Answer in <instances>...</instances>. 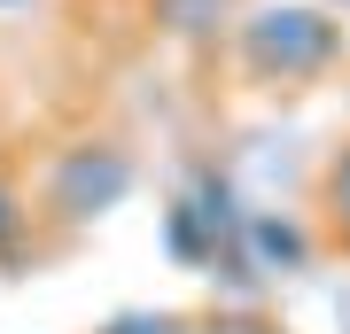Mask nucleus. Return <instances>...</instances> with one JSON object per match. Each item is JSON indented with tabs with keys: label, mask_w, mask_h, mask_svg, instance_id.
Listing matches in <instances>:
<instances>
[{
	"label": "nucleus",
	"mask_w": 350,
	"mask_h": 334,
	"mask_svg": "<svg viewBox=\"0 0 350 334\" xmlns=\"http://www.w3.org/2000/svg\"><path fill=\"white\" fill-rule=\"evenodd\" d=\"M133 179L140 171H133V156L117 140H70L55 156V171H47V210L63 225H94V218H109L133 195Z\"/></svg>",
	"instance_id": "nucleus-3"
},
{
	"label": "nucleus",
	"mask_w": 350,
	"mask_h": 334,
	"mask_svg": "<svg viewBox=\"0 0 350 334\" xmlns=\"http://www.w3.org/2000/svg\"><path fill=\"white\" fill-rule=\"evenodd\" d=\"M342 249H350V225H342Z\"/></svg>",
	"instance_id": "nucleus-12"
},
{
	"label": "nucleus",
	"mask_w": 350,
	"mask_h": 334,
	"mask_svg": "<svg viewBox=\"0 0 350 334\" xmlns=\"http://www.w3.org/2000/svg\"><path fill=\"white\" fill-rule=\"evenodd\" d=\"M195 334H273V326H265L257 311H218V319H202Z\"/></svg>",
	"instance_id": "nucleus-9"
},
{
	"label": "nucleus",
	"mask_w": 350,
	"mask_h": 334,
	"mask_svg": "<svg viewBox=\"0 0 350 334\" xmlns=\"http://www.w3.org/2000/svg\"><path fill=\"white\" fill-rule=\"evenodd\" d=\"M234 55L257 86H304V78L335 70L342 55V24L312 0H265L234 24Z\"/></svg>",
	"instance_id": "nucleus-2"
},
{
	"label": "nucleus",
	"mask_w": 350,
	"mask_h": 334,
	"mask_svg": "<svg viewBox=\"0 0 350 334\" xmlns=\"http://www.w3.org/2000/svg\"><path fill=\"white\" fill-rule=\"evenodd\" d=\"M16 241H24V202H16V186L0 179V264L16 257Z\"/></svg>",
	"instance_id": "nucleus-8"
},
{
	"label": "nucleus",
	"mask_w": 350,
	"mask_h": 334,
	"mask_svg": "<svg viewBox=\"0 0 350 334\" xmlns=\"http://www.w3.org/2000/svg\"><path fill=\"white\" fill-rule=\"evenodd\" d=\"M327 210H335V225H350V140L335 148V163H327Z\"/></svg>",
	"instance_id": "nucleus-7"
},
{
	"label": "nucleus",
	"mask_w": 350,
	"mask_h": 334,
	"mask_svg": "<svg viewBox=\"0 0 350 334\" xmlns=\"http://www.w3.org/2000/svg\"><path fill=\"white\" fill-rule=\"evenodd\" d=\"M163 257L187 264V273H211L226 288H241V296L265 280L250 264V202L234 195V179L218 163H187L172 210H163Z\"/></svg>",
	"instance_id": "nucleus-1"
},
{
	"label": "nucleus",
	"mask_w": 350,
	"mask_h": 334,
	"mask_svg": "<svg viewBox=\"0 0 350 334\" xmlns=\"http://www.w3.org/2000/svg\"><path fill=\"white\" fill-rule=\"evenodd\" d=\"M0 8H31V0H0Z\"/></svg>",
	"instance_id": "nucleus-10"
},
{
	"label": "nucleus",
	"mask_w": 350,
	"mask_h": 334,
	"mask_svg": "<svg viewBox=\"0 0 350 334\" xmlns=\"http://www.w3.org/2000/svg\"><path fill=\"white\" fill-rule=\"evenodd\" d=\"M327 8H350V0H327Z\"/></svg>",
	"instance_id": "nucleus-11"
},
{
	"label": "nucleus",
	"mask_w": 350,
	"mask_h": 334,
	"mask_svg": "<svg viewBox=\"0 0 350 334\" xmlns=\"http://www.w3.org/2000/svg\"><path fill=\"white\" fill-rule=\"evenodd\" d=\"M101 334H195V319H179V311H117V319H101Z\"/></svg>",
	"instance_id": "nucleus-6"
},
{
	"label": "nucleus",
	"mask_w": 350,
	"mask_h": 334,
	"mask_svg": "<svg viewBox=\"0 0 350 334\" xmlns=\"http://www.w3.org/2000/svg\"><path fill=\"white\" fill-rule=\"evenodd\" d=\"M250 264L265 280H288L312 264V234H304L296 218H273V210H250Z\"/></svg>",
	"instance_id": "nucleus-4"
},
{
	"label": "nucleus",
	"mask_w": 350,
	"mask_h": 334,
	"mask_svg": "<svg viewBox=\"0 0 350 334\" xmlns=\"http://www.w3.org/2000/svg\"><path fill=\"white\" fill-rule=\"evenodd\" d=\"M226 24V0H156V31L172 39H211Z\"/></svg>",
	"instance_id": "nucleus-5"
}]
</instances>
